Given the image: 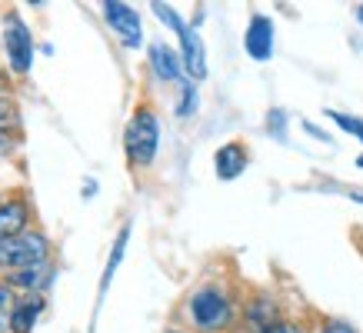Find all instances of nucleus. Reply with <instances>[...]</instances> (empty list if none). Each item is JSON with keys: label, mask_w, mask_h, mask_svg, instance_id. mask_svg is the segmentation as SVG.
Instances as JSON below:
<instances>
[{"label": "nucleus", "mask_w": 363, "mask_h": 333, "mask_svg": "<svg viewBox=\"0 0 363 333\" xmlns=\"http://www.w3.org/2000/svg\"><path fill=\"white\" fill-rule=\"evenodd\" d=\"M353 200H357V203H363V193H353Z\"/></svg>", "instance_id": "5701e85b"}, {"label": "nucleus", "mask_w": 363, "mask_h": 333, "mask_svg": "<svg viewBox=\"0 0 363 333\" xmlns=\"http://www.w3.org/2000/svg\"><path fill=\"white\" fill-rule=\"evenodd\" d=\"M27 227V207H23L21 200H11V203H4L0 207V244L4 240H13V237H21Z\"/></svg>", "instance_id": "1a4fd4ad"}, {"label": "nucleus", "mask_w": 363, "mask_h": 333, "mask_svg": "<svg viewBox=\"0 0 363 333\" xmlns=\"http://www.w3.org/2000/svg\"><path fill=\"white\" fill-rule=\"evenodd\" d=\"M194 107H197V90L190 87H184V100H180V107H177V113H180V117H187V113H194Z\"/></svg>", "instance_id": "a211bd4d"}, {"label": "nucleus", "mask_w": 363, "mask_h": 333, "mask_svg": "<svg viewBox=\"0 0 363 333\" xmlns=\"http://www.w3.org/2000/svg\"><path fill=\"white\" fill-rule=\"evenodd\" d=\"M357 166H363V157H360V160H357Z\"/></svg>", "instance_id": "a878e982"}, {"label": "nucleus", "mask_w": 363, "mask_h": 333, "mask_svg": "<svg viewBox=\"0 0 363 333\" xmlns=\"http://www.w3.org/2000/svg\"><path fill=\"white\" fill-rule=\"evenodd\" d=\"M154 13L167 23V27H170V30H177V33H184V30H187V27H184V21L177 17L174 7H167V4H154Z\"/></svg>", "instance_id": "dca6fc26"}, {"label": "nucleus", "mask_w": 363, "mask_h": 333, "mask_svg": "<svg viewBox=\"0 0 363 333\" xmlns=\"http://www.w3.org/2000/svg\"><path fill=\"white\" fill-rule=\"evenodd\" d=\"M123 144H127V157H130V164H137V166L150 164V160L157 157V144H160V127H157L154 113L150 111L133 113V120L127 123V137H123Z\"/></svg>", "instance_id": "f257e3e1"}, {"label": "nucleus", "mask_w": 363, "mask_h": 333, "mask_svg": "<svg viewBox=\"0 0 363 333\" xmlns=\"http://www.w3.org/2000/svg\"><path fill=\"white\" fill-rule=\"evenodd\" d=\"M327 117H330L340 130H347V133H353L357 140L363 144V120H357V117H350V113H340V111H327Z\"/></svg>", "instance_id": "ddd939ff"}, {"label": "nucleus", "mask_w": 363, "mask_h": 333, "mask_svg": "<svg viewBox=\"0 0 363 333\" xmlns=\"http://www.w3.org/2000/svg\"><path fill=\"white\" fill-rule=\"evenodd\" d=\"M11 117H13V103H11V100L0 97V123H7Z\"/></svg>", "instance_id": "aec40b11"}, {"label": "nucleus", "mask_w": 363, "mask_h": 333, "mask_svg": "<svg viewBox=\"0 0 363 333\" xmlns=\"http://www.w3.org/2000/svg\"><path fill=\"white\" fill-rule=\"evenodd\" d=\"M267 127H270L274 133H280V137H284V111H274V113H270V123H267Z\"/></svg>", "instance_id": "6ab92c4d"}, {"label": "nucleus", "mask_w": 363, "mask_h": 333, "mask_svg": "<svg viewBox=\"0 0 363 333\" xmlns=\"http://www.w3.org/2000/svg\"><path fill=\"white\" fill-rule=\"evenodd\" d=\"M104 17L111 23L117 37H121L127 47H140L143 44V30H140V17L130 4H121V0H107L104 4Z\"/></svg>", "instance_id": "20e7f679"}, {"label": "nucleus", "mask_w": 363, "mask_h": 333, "mask_svg": "<svg viewBox=\"0 0 363 333\" xmlns=\"http://www.w3.org/2000/svg\"><path fill=\"white\" fill-rule=\"evenodd\" d=\"M250 320H253V327H257V333H277V327H280V320H277V307L270 303V300H257V303H253Z\"/></svg>", "instance_id": "f8f14e48"}, {"label": "nucleus", "mask_w": 363, "mask_h": 333, "mask_svg": "<svg viewBox=\"0 0 363 333\" xmlns=\"http://www.w3.org/2000/svg\"><path fill=\"white\" fill-rule=\"evenodd\" d=\"M47 260V240L40 233H21L13 240L0 244V266L11 270H33Z\"/></svg>", "instance_id": "7ed1b4c3"}, {"label": "nucleus", "mask_w": 363, "mask_h": 333, "mask_svg": "<svg viewBox=\"0 0 363 333\" xmlns=\"http://www.w3.org/2000/svg\"><path fill=\"white\" fill-rule=\"evenodd\" d=\"M13 287H40V266H33V270H17L11 277Z\"/></svg>", "instance_id": "f3484780"}, {"label": "nucleus", "mask_w": 363, "mask_h": 333, "mask_svg": "<svg viewBox=\"0 0 363 333\" xmlns=\"http://www.w3.org/2000/svg\"><path fill=\"white\" fill-rule=\"evenodd\" d=\"M323 333H353V330L347 327V323H337V320H333V323H327V327H323Z\"/></svg>", "instance_id": "412c9836"}, {"label": "nucleus", "mask_w": 363, "mask_h": 333, "mask_svg": "<svg viewBox=\"0 0 363 333\" xmlns=\"http://www.w3.org/2000/svg\"><path fill=\"white\" fill-rule=\"evenodd\" d=\"M127 237H130V227H123L121 237H117V244H113L111 264H107V270H104V290H107V283H111V277H113V270H117V264L123 260V247H127Z\"/></svg>", "instance_id": "4468645a"}, {"label": "nucleus", "mask_w": 363, "mask_h": 333, "mask_svg": "<svg viewBox=\"0 0 363 333\" xmlns=\"http://www.w3.org/2000/svg\"><path fill=\"white\" fill-rule=\"evenodd\" d=\"M213 166H217V177L220 180H233L240 177L243 170H247V150L240 144H223L213 157Z\"/></svg>", "instance_id": "6e6552de"}, {"label": "nucleus", "mask_w": 363, "mask_h": 333, "mask_svg": "<svg viewBox=\"0 0 363 333\" xmlns=\"http://www.w3.org/2000/svg\"><path fill=\"white\" fill-rule=\"evenodd\" d=\"M180 47H184V70H187L194 80L207 77V54H203V40L194 27L180 33Z\"/></svg>", "instance_id": "0eeeda50"}, {"label": "nucleus", "mask_w": 363, "mask_h": 333, "mask_svg": "<svg viewBox=\"0 0 363 333\" xmlns=\"http://www.w3.org/2000/svg\"><path fill=\"white\" fill-rule=\"evenodd\" d=\"M13 297H11V290L7 287H0V333L4 330H11V320H13Z\"/></svg>", "instance_id": "2eb2a0df"}, {"label": "nucleus", "mask_w": 363, "mask_h": 333, "mask_svg": "<svg viewBox=\"0 0 363 333\" xmlns=\"http://www.w3.org/2000/svg\"><path fill=\"white\" fill-rule=\"evenodd\" d=\"M150 64H154V74L160 80H177L180 77V70H184V60H180L167 44L150 47Z\"/></svg>", "instance_id": "9d476101"}, {"label": "nucleus", "mask_w": 363, "mask_h": 333, "mask_svg": "<svg viewBox=\"0 0 363 333\" xmlns=\"http://www.w3.org/2000/svg\"><path fill=\"white\" fill-rule=\"evenodd\" d=\"M277 333H300L297 327H290V323H280V327H277Z\"/></svg>", "instance_id": "4be33fe9"}, {"label": "nucleus", "mask_w": 363, "mask_h": 333, "mask_svg": "<svg viewBox=\"0 0 363 333\" xmlns=\"http://www.w3.org/2000/svg\"><path fill=\"white\" fill-rule=\"evenodd\" d=\"M190 317H194V323H197L200 330L217 333L230 323V300L223 297L220 290L203 287L190 297Z\"/></svg>", "instance_id": "f03ea898"}, {"label": "nucleus", "mask_w": 363, "mask_h": 333, "mask_svg": "<svg viewBox=\"0 0 363 333\" xmlns=\"http://www.w3.org/2000/svg\"><path fill=\"white\" fill-rule=\"evenodd\" d=\"M40 310H44V303H40L37 297L21 300V303L13 307L11 330H17V333H30V330H33V323H37V317H40Z\"/></svg>", "instance_id": "9b49d317"}, {"label": "nucleus", "mask_w": 363, "mask_h": 333, "mask_svg": "<svg viewBox=\"0 0 363 333\" xmlns=\"http://www.w3.org/2000/svg\"><path fill=\"white\" fill-rule=\"evenodd\" d=\"M243 47L253 60H270L274 57V23L264 13H253L250 27H247V37H243Z\"/></svg>", "instance_id": "423d86ee"}, {"label": "nucleus", "mask_w": 363, "mask_h": 333, "mask_svg": "<svg viewBox=\"0 0 363 333\" xmlns=\"http://www.w3.org/2000/svg\"><path fill=\"white\" fill-rule=\"evenodd\" d=\"M357 17H360V21H363V4H360V7H357Z\"/></svg>", "instance_id": "b1692460"}, {"label": "nucleus", "mask_w": 363, "mask_h": 333, "mask_svg": "<svg viewBox=\"0 0 363 333\" xmlns=\"http://www.w3.org/2000/svg\"><path fill=\"white\" fill-rule=\"evenodd\" d=\"M167 333H180V330H167Z\"/></svg>", "instance_id": "bb28decb"}, {"label": "nucleus", "mask_w": 363, "mask_h": 333, "mask_svg": "<svg viewBox=\"0 0 363 333\" xmlns=\"http://www.w3.org/2000/svg\"><path fill=\"white\" fill-rule=\"evenodd\" d=\"M4 150H7V140H0V154H4Z\"/></svg>", "instance_id": "393cba45"}, {"label": "nucleus", "mask_w": 363, "mask_h": 333, "mask_svg": "<svg viewBox=\"0 0 363 333\" xmlns=\"http://www.w3.org/2000/svg\"><path fill=\"white\" fill-rule=\"evenodd\" d=\"M4 47H7L11 67L17 70V74L30 70V64H33V40H30V30H27L21 21H11V27L4 30Z\"/></svg>", "instance_id": "39448f33"}]
</instances>
